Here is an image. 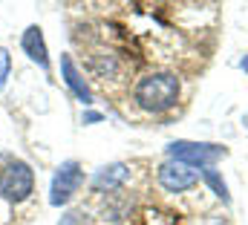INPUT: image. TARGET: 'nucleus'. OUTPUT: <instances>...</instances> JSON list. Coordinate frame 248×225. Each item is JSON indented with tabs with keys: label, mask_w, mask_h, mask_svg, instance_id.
<instances>
[{
	"label": "nucleus",
	"mask_w": 248,
	"mask_h": 225,
	"mask_svg": "<svg viewBox=\"0 0 248 225\" xmlns=\"http://www.w3.org/2000/svg\"><path fill=\"white\" fill-rule=\"evenodd\" d=\"M176 98H179V81L170 72H156L136 84V101L147 112L170 110L176 104Z\"/></svg>",
	"instance_id": "1"
},
{
	"label": "nucleus",
	"mask_w": 248,
	"mask_h": 225,
	"mask_svg": "<svg viewBox=\"0 0 248 225\" xmlns=\"http://www.w3.org/2000/svg\"><path fill=\"white\" fill-rule=\"evenodd\" d=\"M225 147L222 145H211V142H170L168 145V156L179 165L187 168H214L219 159H225Z\"/></svg>",
	"instance_id": "2"
},
{
	"label": "nucleus",
	"mask_w": 248,
	"mask_h": 225,
	"mask_svg": "<svg viewBox=\"0 0 248 225\" xmlns=\"http://www.w3.org/2000/svg\"><path fill=\"white\" fill-rule=\"evenodd\" d=\"M35 188V173L26 162H12L0 173V193L9 202H23Z\"/></svg>",
	"instance_id": "3"
},
{
	"label": "nucleus",
	"mask_w": 248,
	"mask_h": 225,
	"mask_svg": "<svg viewBox=\"0 0 248 225\" xmlns=\"http://www.w3.org/2000/svg\"><path fill=\"white\" fill-rule=\"evenodd\" d=\"M81 182H84V170L78 168V162H63L61 168H58V173H55V179H52L49 202L52 205H66L78 193Z\"/></svg>",
	"instance_id": "4"
},
{
	"label": "nucleus",
	"mask_w": 248,
	"mask_h": 225,
	"mask_svg": "<svg viewBox=\"0 0 248 225\" xmlns=\"http://www.w3.org/2000/svg\"><path fill=\"white\" fill-rule=\"evenodd\" d=\"M199 182V173L187 165H179V162H165L159 168V185L170 193H185L190 188H196Z\"/></svg>",
	"instance_id": "5"
},
{
	"label": "nucleus",
	"mask_w": 248,
	"mask_h": 225,
	"mask_svg": "<svg viewBox=\"0 0 248 225\" xmlns=\"http://www.w3.org/2000/svg\"><path fill=\"white\" fill-rule=\"evenodd\" d=\"M23 49H26V55L32 58L38 66H49V52H46V41H44V32L38 29V26H29L26 32H23Z\"/></svg>",
	"instance_id": "6"
},
{
	"label": "nucleus",
	"mask_w": 248,
	"mask_h": 225,
	"mask_svg": "<svg viewBox=\"0 0 248 225\" xmlns=\"http://www.w3.org/2000/svg\"><path fill=\"white\" fill-rule=\"evenodd\" d=\"M61 72H63L66 87H69V90H72L84 104H90V101H93V93H90V87L84 84V78L78 75V69H75V64H72V58H69V55L61 58Z\"/></svg>",
	"instance_id": "7"
},
{
	"label": "nucleus",
	"mask_w": 248,
	"mask_h": 225,
	"mask_svg": "<svg viewBox=\"0 0 248 225\" xmlns=\"http://www.w3.org/2000/svg\"><path fill=\"white\" fill-rule=\"evenodd\" d=\"M124 179H127V165H110V168H101L95 176H93V188H98V191H113V188H119Z\"/></svg>",
	"instance_id": "8"
},
{
	"label": "nucleus",
	"mask_w": 248,
	"mask_h": 225,
	"mask_svg": "<svg viewBox=\"0 0 248 225\" xmlns=\"http://www.w3.org/2000/svg\"><path fill=\"white\" fill-rule=\"evenodd\" d=\"M202 176H205V182L214 188V193H217V196H219V199L228 205V202H231V193H228V185L219 179V173H217L214 168H208V170H202Z\"/></svg>",
	"instance_id": "9"
},
{
	"label": "nucleus",
	"mask_w": 248,
	"mask_h": 225,
	"mask_svg": "<svg viewBox=\"0 0 248 225\" xmlns=\"http://www.w3.org/2000/svg\"><path fill=\"white\" fill-rule=\"evenodd\" d=\"M9 69H12V58H9V52H6V49L0 47V87H6Z\"/></svg>",
	"instance_id": "10"
},
{
	"label": "nucleus",
	"mask_w": 248,
	"mask_h": 225,
	"mask_svg": "<svg viewBox=\"0 0 248 225\" xmlns=\"http://www.w3.org/2000/svg\"><path fill=\"white\" fill-rule=\"evenodd\" d=\"M240 66H243V69L248 72V58H243V64H240Z\"/></svg>",
	"instance_id": "11"
}]
</instances>
